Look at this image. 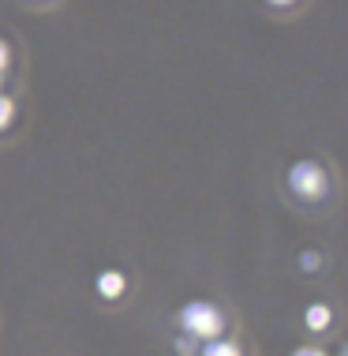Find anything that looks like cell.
<instances>
[{"label": "cell", "mask_w": 348, "mask_h": 356, "mask_svg": "<svg viewBox=\"0 0 348 356\" xmlns=\"http://www.w3.org/2000/svg\"><path fill=\"white\" fill-rule=\"evenodd\" d=\"M288 184H292V191H299L304 199H318L326 191V172L315 165V161H299V165H292V172H288Z\"/></svg>", "instance_id": "obj_2"}, {"label": "cell", "mask_w": 348, "mask_h": 356, "mask_svg": "<svg viewBox=\"0 0 348 356\" xmlns=\"http://www.w3.org/2000/svg\"><path fill=\"white\" fill-rule=\"evenodd\" d=\"M98 289H101V296H109V300H113V296L124 293V277L116 274V270H109V274L98 277Z\"/></svg>", "instance_id": "obj_3"}, {"label": "cell", "mask_w": 348, "mask_h": 356, "mask_svg": "<svg viewBox=\"0 0 348 356\" xmlns=\"http://www.w3.org/2000/svg\"><path fill=\"white\" fill-rule=\"evenodd\" d=\"M326 323H330V307H322V304L307 307V326L311 330H326Z\"/></svg>", "instance_id": "obj_4"}, {"label": "cell", "mask_w": 348, "mask_h": 356, "mask_svg": "<svg viewBox=\"0 0 348 356\" xmlns=\"http://www.w3.org/2000/svg\"><path fill=\"white\" fill-rule=\"evenodd\" d=\"M183 330L195 334V338H217L221 326H225V319H221V312L214 304H188L180 315Z\"/></svg>", "instance_id": "obj_1"}, {"label": "cell", "mask_w": 348, "mask_h": 356, "mask_svg": "<svg viewBox=\"0 0 348 356\" xmlns=\"http://www.w3.org/2000/svg\"><path fill=\"white\" fill-rule=\"evenodd\" d=\"M202 356H240V349H236L232 341H214V345H210V349L202 353Z\"/></svg>", "instance_id": "obj_5"}, {"label": "cell", "mask_w": 348, "mask_h": 356, "mask_svg": "<svg viewBox=\"0 0 348 356\" xmlns=\"http://www.w3.org/2000/svg\"><path fill=\"white\" fill-rule=\"evenodd\" d=\"M270 4H292V0H270Z\"/></svg>", "instance_id": "obj_9"}, {"label": "cell", "mask_w": 348, "mask_h": 356, "mask_svg": "<svg viewBox=\"0 0 348 356\" xmlns=\"http://www.w3.org/2000/svg\"><path fill=\"white\" fill-rule=\"evenodd\" d=\"M4 64H8V45L0 42V72H4Z\"/></svg>", "instance_id": "obj_7"}, {"label": "cell", "mask_w": 348, "mask_h": 356, "mask_svg": "<svg viewBox=\"0 0 348 356\" xmlns=\"http://www.w3.org/2000/svg\"><path fill=\"white\" fill-rule=\"evenodd\" d=\"M8 120H12V98L0 94V128H8Z\"/></svg>", "instance_id": "obj_6"}, {"label": "cell", "mask_w": 348, "mask_h": 356, "mask_svg": "<svg viewBox=\"0 0 348 356\" xmlns=\"http://www.w3.org/2000/svg\"><path fill=\"white\" fill-rule=\"evenodd\" d=\"M296 356H322V353H315V349H299Z\"/></svg>", "instance_id": "obj_8"}]
</instances>
